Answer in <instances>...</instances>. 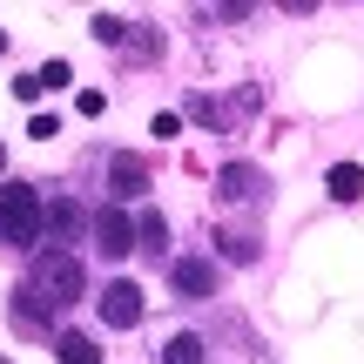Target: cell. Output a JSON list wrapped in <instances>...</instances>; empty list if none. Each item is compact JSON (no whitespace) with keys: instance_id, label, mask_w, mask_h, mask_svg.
<instances>
[{"instance_id":"6da1fadb","label":"cell","mask_w":364,"mask_h":364,"mask_svg":"<svg viewBox=\"0 0 364 364\" xmlns=\"http://www.w3.org/2000/svg\"><path fill=\"white\" fill-rule=\"evenodd\" d=\"M27 290H34L48 311H68V304H81V290H88V270H81L68 250H41V257H34V277H27Z\"/></svg>"},{"instance_id":"7a4b0ae2","label":"cell","mask_w":364,"mask_h":364,"mask_svg":"<svg viewBox=\"0 0 364 364\" xmlns=\"http://www.w3.org/2000/svg\"><path fill=\"white\" fill-rule=\"evenodd\" d=\"M41 196L27 189V182H7L0 189V243H14V250H34L41 243Z\"/></svg>"},{"instance_id":"3957f363","label":"cell","mask_w":364,"mask_h":364,"mask_svg":"<svg viewBox=\"0 0 364 364\" xmlns=\"http://www.w3.org/2000/svg\"><path fill=\"white\" fill-rule=\"evenodd\" d=\"M142 311H149V297H142V284H129V277H115V284L102 290V324L135 331V324H142Z\"/></svg>"},{"instance_id":"277c9868","label":"cell","mask_w":364,"mask_h":364,"mask_svg":"<svg viewBox=\"0 0 364 364\" xmlns=\"http://www.w3.org/2000/svg\"><path fill=\"white\" fill-rule=\"evenodd\" d=\"M95 250H102V257H129V250H135V216H129V209L108 203L102 216H95Z\"/></svg>"},{"instance_id":"5b68a950","label":"cell","mask_w":364,"mask_h":364,"mask_svg":"<svg viewBox=\"0 0 364 364\" xmlns=\"http://www.w3.org/2000/svg\"><path fill=\"white\" fill-rule=\"evenodd\" d=\"M81 223H88V216H81V203H75V196H61V203H48V209H41V236H48L54 250H61V243H75V236H81Z\"/></svg>"},{"instance_id":"8992f818","label":"cell","mask_w":364,"mask_h":364,"mask_svg":"<svg viewBox=\"0 0 364 364\" xmlns=\"http://www.w3.org/2000/svg\"><path fill=\"white\" fill-rule=\"evenodd\" d=\"M169 284L182 290V297H216V263H203V257H176V263H169Z\"/></svg>"},{"instance_id":"52a82bcc","label":"cell","mask_w":364,"mask_h":364,"mask_svg":"<svg viewBox=\"0 0 364 364\" xmlns=\"http://www.w3.org/2000/svg\"><path fill=\"white\" fill-rule=\"evenodd\" d=\"M216 196H223V203H257V196H263V169H250V162H223Z\"/></svg>"},{"instance_id":"ba28073f","label":"cell","mask_w":364,"mask_h":364,"mask_svg":"<svg viewBox=\"0 0 364 364\" xmlns=\"http://www.w3.org/2000/svg\"><path fill=\"white\" fill-rule=\"evenodd\" d=\"M108 189H115V209L135 203V196L149 189V162L142 156H115V162H108Z\"/></svg>"},{"instance_id":"9c48e42d","label":"cell","mask_w":364,"mask_h":364,"mask_svg":"<svg viewBox=\"0 0 364 364\" xmlns=\"http://www.w3.org/2000/svg\"><path fill=\"white\" fill-rule=\"evenodd\" d=\"M54 358L61 364H102V344L81 338V331H61V338H54Z\"/></svg>"},{"instance_id":"30bf717a","label":"cell","mask_w":364,"mask_h":364,"mask_svg":"<svg viewBox=\"0 0 364 364\" xmlns=\"http://www.w3.org/2000/svg\"><path fill=\"white\" fill-rule=\"evenodd\" d=\"M162 364H209L203 358V338H196V331H176V338L162 344Z\"/></svg>"},{"instance_id":"8fae6325","label":"cell","mask_w":364,"mask_h":364,"mask_svg":"<svg viewBox=\"0 0 364 364\" xmlns=\"http://www.w3.org/2000/svg\"><path fill=\"white\" fill-rule=\"evenodd\" d=\"M135 250H156V257L169 250V223H162L156 209H142V223H135Z\"/></svg>"},{"instance_id":"7c38bea8","label":"cell","mask_w":364,"mask_h":364,"mask_svg":"<svg viewBox=\"0 0 364 364\" xmlns=\"http://www.w3.org/2000/svg\"><path fill=\"white\" fill-rule=\"evenodd\" d=\"M331 196H338V203H358L364 196V169L358 162H338V169H331Z\"/></svg>"},{"instance_id":"4fadbf2b","label":"cell","mask_w":364,"mask_h":364,"mask_svg":"<svg viewBox=\"0 0 364 364\" xmlns=\"http://www.w3.org/2000/svg\"><path fill=\"white\" fill-rule=\"evenodd\" d=\"M14 317H21L27 331H48V317H54V311H48V304L34 297V290H21V297H14Z\"/></svg>"},{"instance_id":"5bb4252c","label":"cell","mask_w":364,"mask_h":364,"mask_svg":"<svg viewBox=\"0 0 364 364\" xmlns=\"http://www.w3.org/2000/svg\"><path fill=\"white\" fill-rule=\"evenodd\" d=\"M95 41H108V48H122V41H129V21H115V14H95Z\"/></svg>"},{"instance_id":"9a60e30c","label":"cell","mask_w":364,"mask_h":364,"mask_svg":"<svg viewBox=\"0 0 364 364\" xmlns=\"http://www.w3.org/2000/svg\"><path fill=\"white\" fill-rule=\"evenodd\" d=\"M230 263H257V236H216Z\"/></svg>"},{"instance_id":"2e32d148","label":"cell","mask_w":364,"mask_h":364,"mask_svg":"<svg viewBox=\"0 0 364 364\" xmlns=\"http://www.w3.org/2000/svg\"><path fill=\"white\" fill-rule=\"evenodd\" d=\"M34 81H41V88H68V81H75V75H68V61H48V68H41Z\"/></svg>"},{"instance_id":"e0dca14e","label":"cell","mask_w":364,"mask_h":364,"mask_svg":"<svg viewBox=\"0 0 364 364\" xmlns=\"http://www.w3.org/2000/svg\"><path fill=\"white\" fill-rule=\"evenodd\" d=\"M0 169H7V149H0Z\"/></svg>"},{"instance_id":"ac0fdd59","label":"cell","mask_w":364,"mask_h":364,"mask_svg":"<svg viewBox=\"0 0 364 364\" xmlns=\"http://www.w3.org/2000/svg\"><path fill=\"white\" fill-rule=\"evenodd\" d=\"M0 54H7V34H0Z\"/></svg>"},{"instance_id":"d6986e66","label":"cell","mask_w":364,"mask_h":364,"mask_svg":"<svg viewBox=\"0 0 364 364\" xmlns=\"http://www.w3.org/2000/svg\"><path fill=\"white\" fill-rule=\"evenodd\" d=\"M0 364H7V358H0Z\"/></svg>"}]
</instances>
